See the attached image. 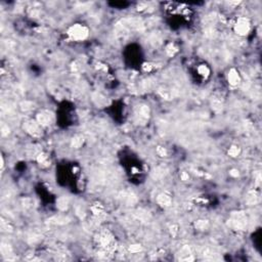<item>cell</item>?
Segmentation results:
<instances>
[{"instance_id":"obj_4","label":"cell","mask_w":262,"mask_h":262,"mask_svg":"<svg viewBox=\"0 0 262 262\" xmlns=\"http://www.w3.org/2000/svg\"><path fill=\"white\" fill-rule=\"evenodd\" d=\"M158 201H159V203L161 205H163V206H168L171 202V199L170 197H168V195H161L160 197H159Z\"/></svg>"},{"instance_id":"obj_2","label":"cell","mask_w":262,"mask_h":262,"mask_svg":"<svg viewBox=\"0 0 262 262\" xmlns=\"http://www.w3.org/2000/svg\"><path fill=\"white\" fill-rule=\"evenodd\" d=\"M249 29H250V25H249L248 19H238L237 26H235V31H237V33H238L240 35H246L249 32Z\"/></svg>"},{"instance_id":"obj_5","label":"cell","mask_w":262,"mask_h":262,"mask_svg":"<svg viewBox=\"0 0 262 262\" xmlns=\"http://www.w3.org/2000/svg\"><path fill=\"white\" fill-rule=\"evenodd\" d=\"M238 148L237 147H233L230 150V155L233 156V157H235V156H238Z\"/></svg>"},{"instance_id":"obj_3","label":"cell","mask_w":262,"mask_h":262,"mask_svg":"<svg viewBox=\"0 0 262 262\" xmlns=\"http://www.w3.org/2000/svg\"><path fill=\"white\" fill-rule=\"evenodd\" d=\"M228 81H230V84H233V85L238 84V81H240V78H238V73L235 72L234 70H231V71L230 72V74H228Z\"/></svg>"},{"instance_id":"obj_1","label":"cell","mask_w":262,"mask_h":262,"mask_svg":"<svg viewBox=\"0 0 262 262\" xmlns=\"http://www.w3.org/2000/svg\"><path fill=\"white\" fill-rule=\"evenodd\" d=\"M87 34H88L87 29L81 25H76L70 29L69 31V35L73 39H76V40H82V39L86 38Z\"/></svg>"},{"instance_id":"obj_6","label":"cell","mask_w":262,"mask_h":262,"mask_svg":"<svg viewBox=\"0 0 262 262\" xmlns=\"http://www.w3.org/2000/svg\"><path fill=\"white\" fill-rule=\"evenodd\" d=\"M199 72H200L202 75H207L208 69L205 67V66H202V67H200V69H199Z\"/></svg>"}]
</instances>
